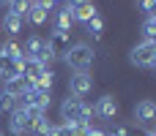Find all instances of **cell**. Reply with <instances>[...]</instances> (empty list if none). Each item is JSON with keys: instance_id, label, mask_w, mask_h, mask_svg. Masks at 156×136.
Here are the masks:
<instances>
[{"instance_id": "obj_25", "label": "cell", "mask_w": 156, "mask_h": 136, "mask_svg": "<svg viewBox=\"0 0 156 136\" xmlns=\"http://www.w3.org/2000/svg\"><path fill=\"white\" fill-rule=\"evenodd\" d=\"M154 22H156V14H154Z\"/></svg>"}, {"instance_id": "obj_6", "label": "cell", "mask_w": 156, "mask_h": 136, "mask_svg": "<svg viewBox=\"0 0 156 136\" xmlns=\"http://www.w3.org/2000/svg\"><path fill=\"white\" fill-rule=\"evenodd\" d=\"M66 8L71 11L74 22H82V25L99 14V11H96V5H93V0H66Z\"/></svg>"}, {"instance_id": "obj_12", "label": "cell", "mask_w": 156, "mask_h": 136, "mask_svg": "<svg viewBox=\"0 0 156 136\" xmlns=\"http://www.w3.org/2000/svg\"><path fill=\"white\" fill-rule=\"evenodd\" d=\"M49 14H52V11H47L44 5H38V3H30V8H27L25 19H27L33 27H44V25H47V19H49Z\"/></svg>"}, {"instance_id": "obj_23", "label": "cell", "mask_w": 156, "mask_h": 136, "mask_svg": "<svg viewBox=\"0 0 156 136\" xmlns=\"http://www.w3.org/2000/svg\"><path fill=\"white\" fill-rule=\"evenodd\" d=\"M0 136H5V134H3V131H0Z\"/></svg>"}, {"instance_id": "obj_22", "label": "cell", "mask_w": 156, "mask_h": 136, "mask_svg": "<svg viewBox=\"0 0 156 136\" xmlns=\"http://www.w3.org/2000/svg\"><path fill=\"white\" fill-rule=\"evenodd\" d=\"M0 93H3V85H0Z\"/></svg>"}, {"instance_id": "obj_24", "label": "cell", "mask_w": 156, "mask_h": 136, "mask_svg": "<svg viewBox=\"0 0 156 136\" xmlns=\"http://www.w3.org/2000/svg\"><path fill=\"white\" fill-rule=\"evenodd\" d=\"M154 71H156V63H154Z\"/></svg>"}, {"instance_id": "obj_2", "label": "cell", "mask_w": 156, "mask_h": 136, "mask_svg": "<svg viewBox=\"0 0 156 136\" xmlns=\"http://www.w3.org/2000/svg\"><path fill=\"white\" fill-rule=\"evenodd\" d=\"M93 49L88 44H71V49L66 52V63L71 71H88L93 65Z\"/></svg>"}, {"instance_id": "obj_11", "label": "cell", "mask_w": 156, "mask_h": 136, "mask_svg": "<svg viewBox=\"0 0 156 136\" xmlns=\"http://www.w3.org/2000/svg\"><path fill=\"white\" fill-rule=\"evenodd\" d=\"M25 123H27V109L25 106H14V112L8 114V131H11V136H25Z\"/></svg>"}, {"instance_id": "obj_8", "label": "cell", "mask_w": 156, "mask_h": 136, "mask_svg": "<svg viewBox=\"0 0 156 136\" xmlns=\"http://www.w3.org/2000/svg\"><path fill=\"white\" fill-rule=\"evenodd\" d=\"M25 71V57H8L0 52V79H11V76H22Z\"/></svg>"}, {"instance_id": "obj_13", "label": "cell", "mask_w": 156, "mask_h": 136, "mask_svg": "<svg viewBox=\"0 0 156 136\" xmlns=\"http://www.w3.org/2000/svg\"><path fill=\"white\" fill-rule=\"evenodd\" d=\"M0 25H3V30L14 38L16 33H22V27H25V16H19V14H11V11H5L3 14V19H0Z\"/></svg>"}, {"instance_id": "obj_1", "label": "cell", "mask_w": 156, "mask_h": 136, "mask_svg": "<svg viewBox=\"0 0 156 136\" xmlns=\"http://www.w3.org/2000/svg\"><path fill=\"white\" fill-rule=\"evenodd\" d=\"M22 55H25L27 60H38V63H44L47 68H49V63L55 60V57H52V52H49V44H47V38H44V35H30V38L22 44Z\"/></svg>"}, {"instance_id": "obj_7", "label": "cell", "mask_w": 156, "mask_h": 136, "mask_svg": "<svg viewBox=\"0 0 156 136\" xmlns=\"http://www.w3.org/2000/svg\"><path fill=\"white\" fill-rule=\"evenodd\" d=\"M30 90H36V82H30V79H25V76H11V79H5L3 82V93L5 95H11L14 101L16 98H22L25 93H30Z\"/></svg>"}, {"instance_id": "obj_18", "label": "cell", "mask_w": 156, "mask_h": 136, "mask_svg": "<svg viewBox=\"0 0 156 136\" xmlns=\"http://www.w3.org/2000/svg\"><path fill=\"white\" fill-rule=\"evenodd\" d=\"M14 106H16V101L11 98V95H5V93H0V112H14Z\"/></svg>"}, {"instance_id": "obj_19", "label": "cell", "mask_w": 156, "mask_h": 136, "mask_svg": "<svg viewBox=\"0 0 156 136\" xmlns=\"http://www.w3.org/2000/svg\"><path fill=\"white\" fill-rule=\"evenodd\" d=\"M137 5H140L148 16H154V14H156V0H137Z\"/></svg>"}, {"instance_id": "obj_26", "label": "cell", "mask_w": 156, "mask_h": 136, "mask_svg": "<svg viewBox=\"0 0 156 136\" xmlns=\"http://www.w3.org/2000/svg\"><path fill=\"white\" fill-rule=\"evenodd\" d=\"M49 136H52V134H49Z\"/></svg>"}, {"instance_id": "obj_21", "label": "cell", "mask_w": 156, "mask_h": 136, "mask_svg": "<svg viewBox=\"0 0 156 136\" xmlns=\"http://www.w3.org/2000/svg\"><path fill=\"white\" fill-rule=\"evenodd\" d=\"M0 8H5V0H0Z\"/></svg>"}, {"instance_id": "obj_5", "label": "cell", "mask_w": 156, "mask_h": 136, "mask_svg": "<svg viewBox=\"0 0 156 136\" xmlns=\"http://www.w3.org/2000/svg\"><path fill=\"white\" fill-rule=\"evenodd\" d=\"M69 90H71V95L85 98V95L93 90V74H90V71H74V74L69 76Z\"/></svg>"}, {"instance_id": "obj_14", "label": "cell", "mask_w": 156, "mask_h": 136, "mask_svg": "<svg viewBox=\"0 0 156 136\" xmlns=\"http://www.w3.org/2000/svg\"><path fill=\"white\" fill-rule=\"evenodd\" d=\"M71 25H74V16L66 5L60 11H55V30H71Z\"/></svg>"}, {"instance_id": "obj_4", "label": "cell", "mask_w": 156, "mask_h": 136, "mask_svg": "<svg viewBox=\"0 0 156 136\" xmlns=\"http://www.w3.org/2000/svg\"><path fill=\"white\" fill-rule=\"evenodd\" d=\"M47 44H49L52 57H66V52L71 49V30H55V27H52Z\"/></svg>"}, {"instance_id": "obj_16", "label": "cell", "mask_w": 156, "mask_h": 136, "mask_svg": "<svg viewBox=\"0 0 156 136\" xmlns=\"http://www.w3.org/2000/svg\"><path fill=\"white\" fill-rule=\"evenodd\" d=\"M85 30H88L93 38H101V33H104V19L96 14L93 19H88V22H85Z\"/></svg>"}, {"instance_id": "obj_17", "label": "cell", "mask_w": 156, "mask_h": 136, "mask_svg": "<svg viewBox=\"0 0 156 136\" xmlns=\"http://www.w3.org/2000/svg\"><path fill=\"white\" fill-rule=\"evenodd\" d=\"M27 8H30V0H5V11H11V14L25 16Z\"/></svg>"}, {"instance_id": "obj_10", "label": "cell", "mask_w": 156, "mask_h": 136, "mask_svg": "<svg viewBox=\"0 0 156 136\" xmlns=\"http://www.w3.org/2000/svg\"><path fill=\"white\" fill-rule=\"evenodd\" d=\"M118 98L115 95H101L99 101H96V106H93V114L96 117H101V120H115V114H118Z\"/></svg>"}, {"instance_id": "obj_3", "label": "cell", "mask_w": 156, "mask_h": 136, "mask_svg": "<svg viewBox=\"0 0 156 136\" xmlns=\"http://www.w3.org/2000/svg\"><path fill=\"white\" fill-rule=\"evenodd\" d=\"M129 60H132V65H137V68H154V63H156V46L151 44V41L137 44V46L132 49Z\"/></svg>"}, {"instance_id": "obj_9", "label": "cell", "mask_w": 156, "mask_h": 136, "mask_svg": "<svg viewBox=\"0 0 156 136\" xmlns=\"http://www.w3.org/2000/svg\"><path fill=\"white\" fill-rule=\"evenodd\" d=\"M134 123H140L145 128H154L156 125V101H140L134 106Z\"/></svg>"}, {"instance_id": "obj_20", "label": "cell", "mask_w": 156, "mask_h": 136, "mask_svg": "<svg viewBox=\"0 0 156 136\" xmlns=\"http://www.w3.org/2000/svg\"><path fill=\"white\" fill-rule=\"evenodd\" d=\"M52 3H55V5H58V3H66V0H52Z\"/></svg>"}, {"instance_id": "obj_15", "label": "cell", "mask_w": 156, "mask_h": 136, "mask_svg": "<svg viewBox=\"0 0 156 136\" xmlns=\"http://www.w3.org/2000/svg\"><path fill=\"white\" fill-rule=\"evenodd\" d=\"M52 85H55V74H52V68H44V71H41V76L36 79V90L49 93V90H52Z\"/></svg>"}]
</instances>
